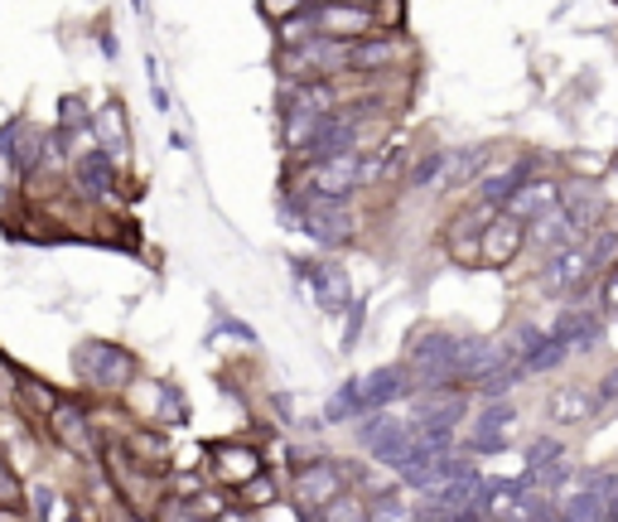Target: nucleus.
Wrapping results in <instances>:
<instances>
[{
  "label": "nucleus",
  "mask_w": 618,
  "mask_h": 522,
  "mask_svg": "<svg viewBox=\"0 0 618 522\" xmlns=\"http://www.w3.org/2000/svg\"><path fill=\"white\" fill-rule=\"evenodd\" d=\"M411 392V373L407 368H377V373H363L353 383H343L339 392L329 397L324 416L329 421H353V416H367V411H381L391 406L397 397Z\"/></svg>",
  "instance_id": "nucleus-1"
},
{
  "label": "nucleus",
  "mask_w": 618,
  "mask_h": 522,
  "mask_svg": "<svg viewBox=\"0 0 618 522\" xmlns=\"http://www.w3.org/2000/svg\"><path fill=\"white\" fill-rule=\"evenodd\" d=\"M363 446L373 450V460L401 470V464L411 460V450H415V421L411 416H391V411L381 406V411H373V421L363 426Z\"/></svg>",
  "instance_id": "nucleus-2"
},
{
  "label": "nucleus",
  "mask_w": 618,
  "mask_h": 522,
  "mask_svg": "<svg viewBox=\"0 0 618 522\" xmlns=\"http://www.w3.org/2000/svg\"><path fill=\"white\" fill-rule=\"evenodd\" d=\"M73 363H77V373H83V383L102 387V392H121V387L131 383V373H136L131 353L117 349V343H102V339L83 343V349L73 353Z\"/></svg>",
  "instance_id": "nucleus-3"
},
{
  "label": "nucleus",
  "mask_w": 618,
  "mask_h": 522,
  "mask_svg": "<svg viewBox=\"0 0 618 522\" xmlns=\"http://www.w3.org/2000/svg\"><path fill=\"white\" fill-rule=\"evenodd\" d=\"M300 228H305L314 242H324V247H339V242H348V232H353V214H348L343 198L305 194V204H300Z\"/></svg>",
  "instance_id": "nucleus-4"
},
{
  "label": "nucleus",
  "mask_w": 618,
  "mask_h": 522,
  "mask_svg": "<svg viewBox=\"0 0 618 522\" xmlns=\"http://www.w3.org/2000/svg\"><path fill=\"white\" fill-rule=\"evenodd\" d=\"M286 69L295 77H329L334 69H348V39L310 35L300 49H286Z\"/></svg>",
  "instance_id": "nucleus-5"
},
{
  "label": "nucleus",
  "mask_w": 618,
  "mask_h": 522,
  "mask_svg": "<svg viewBox=\"0 0 618 522\" xmlns=\"http://www.w3.org/2000/svg\"><path fill=\"white\" fill-rule=\"evenodd\" d=\"M343 494V470L334 460H310L295 470V498H300V513L319 518L324 503H334V498Z\"/></svg>",
  "instance_id": "nucleus-6"
},
{
  "label": "nucleus",
  "mask_w": 618,
  "mask_h": 522,
  "mask_svg": "<svg viewBox=\"0 0 618 522\" xmlns=\"http://www.w3.org/2000/svg\"><path fill=\"white\" fill-rule=\"evenodd\" d=\"M358 184V155L353 150H339V155H324V160H310V174H305V194H319V198H348Z\"/></svg>",
  "instance_id": "nucleus-7"
},
{
  "label": "nucleus",
  "mask_w": 618,
  "mask_h": 522,
  "mask_svg": "<svg viewBox=\"0 0 618 522\" xmlns=\"http://www.w3.org/2000/svg\"><path fill=\"white\" fill-rule=\"evenodd\" d=\"M522 242H526V218H517V214L488 218L483 232H478V257L502 266V262H512L517 252H522Z\"/></svg>",
  "instance_id": "nucleus-8"
},
{
  "label": "nucleus",
  "mask_w": 618,
  "mask_h": 522,
  "mask_svg": "<svg viewBox=\"0 0 618 522\" xmlns=\"http://www.w3.org/2000/svg\"><path fill=\"white\" fill-rule=\"evenodd\" d=\"M415 430H455L459 421H464V397L455 392V387H425V397L415 402L411 411Z\"/></svg>",
  "instance_id": "nucleus-9"
},
{
  "label": "nucleus",
  "mask_w": 618,
  "mask_h": 522,
  "mask_svg": "<svg viewBox=\"0 0 618 522\" xmlns=\"http://www.w3.org/2000/svg\"><path fill=\"white\" fill-rule=\"evenodd\" d=\"M314 29L334 39H358L373 29V10L367 5H348V0H329V5H314Z\"/></svg>",
  "instance_id": "nucleus-10"
},
{
  "label": "nucleus",
  "mask_w": 618,
  "mask_h": 522,
  "mask_svg": "<svg viewBox=\"0 0 618 522\" xmlns=\"http://www.w3.org/2000/svg\"><path fill=\"white\" fill-rule=\"evenodd\" d=\"M305 286L324 309H348V300H353V281H348V271L339 262H310L305 266Z\"/></svg>",
  "instance_id": "nucleus-11"
},
{
  "label": "nucleus",
  "mask_w": 618,
  "mask_h": 522,
  "mask_svg": "<svg viewBox=\"0 0 618 522\" xmlns=\"http://www.w3.org/2000/svg\"><path fill=\"white\" fill-rule=\"evenodd\" d=\"M334 102H339V93H334L329 77H300V83L286 87V97H280V112H310V117H329Z\"/></svg>",
  "instance_id": "nucleus-12"
},
{
  "label": "nucleus",
  "mask_w": 618,
  "mask_h": 522,
  "mask_svg": "<svg viewBox=\"0 0 618 522\" xmlns=\"http://www.w3.org/2000/svg\"><path fill=\"white\" fill-rule=\"evenodd\" d=\"M49 426H53V436L63 440V450H73V454H93L97 450V440H93V426H87V416H83V406H73V402H53L49 411Z\"/></svg>",
  "instance_id": "nucleus-13"
},
{
  "label": "nucleus",
  "mask_w": 618,
  "mask_h": 522,
  "mask_svg": "<svg viewBox=\"0 0 618 522\" xmlns=\"http://www.w3.org/2000/svg\"><path fill=\"white\" fill-rule=\"evenodd\" d=\"M111 180H117V160H111V150H87V155H77V165H73V184H77V194H87V198H107L111 194Z\"/></svg>",
  "instance_id": "nucleus-14"
},
{
  "label": "nucleus",
  "mask_w": 618,
  "mask_h": 522,
  "mask_svg": "<svg viewBox=\"0 0 618 522\" xmlns=\"http://www.w3.org/2000/svg\"><path fill=\"white\" fill-rule=\"evenodd\" d=\"M556 204H560V184L556 180H522L502 208L517 214V218H536V214H546V208H556Z\"/></svg>",
  "instance_id": "nucleus-15"
},
{
  "label": "nucleus",
  "mask_w": 618,
  "mask_h": 522,
  "mask_svg": "<svg viewBox=\"0 0 618 522\" xmlns=\"http://www.w3.org/2000/svg\"><path fill=\"white\" fill-rule=\"evenodd\" d=\"M584 271H590V257H584L575 242L550 247V257H546V286H550V291H570V286H580Z\"/></svg>",
  "instance_id": "nucleus-16"
},
{
  "label": "nucleus",
  "mask_w": 618,
  "mask_h": 522,
  "mask_svg": "<svg viewBox=\"0 0 618 522\" xmlns=\"http://www.w3.org/2000/svg\"><path fill=\"white\" fill-rule=\"evenodd\" d=\"M560 214H566V223L575 228V238L580 232H590L594 223H599V194H594V189H584V184H575V189H560Z\"/></svg>",
  "instance_id": "nucleus-17"
},
{
  "label": "nucleus",
  "mask_w": 618,
  "mask_h": 522,
  "mask_svg": "<svg viewBox=\"0 0 618 522\" xmlns=\"http://www.w3.org/2000/svg\"><path fill=\"white\" fill-rule=\"evenodd\" d=\"M391 63H397V44L391 39H367V35L348 39V69L381 73V69H391Z\"/></svg>",
  "instance_id": "nucleus-18"
},
{
  "label": "nucleus",
  "mask_w": 618,
  "mask_h": 522,
  "mask_svg": "<svg viewBox=\"0 0 618 522\" xmlns=\"http://www.w3.org/2000/svg\"><path fill=\"white\" fill-rule=\"evenodd\" d=\"M213 470H218V479L222 484H246L256 470H262V454L256 450H246V446H222V450H213Z\"/></svg>",
  "instance_id": "nucleus-19"
},
{
  "label": "nucleus",
  "mask_w": 618,
  "mask_h": 522,
  "mask_svg": "<svg viewBox=\"0 0 618 522\" xmlns=\"http://www.w3.org/2000/svg\"><path fill=\"white\" fill-rule=\"evenodd\" d=\"M508 426H512V406L508 402L488 406V411H483V421H478V430H474V440H469V450H474V454H498Z\"/></svg>",
  "instance_id": "nucleus-20"
},
{
  "label": "nucleus",
  "mask_w": 618,
  "mask_h": 522,
  "mask_svg": "<svg viewBox=\"0 0 618 522\" xmlns=\"http://www.w3.org/2000/svg\"><path fill=\"white\" fill-rule=\"evenodd\" d=\"M594 411H599V402H594L590 392H580V387H560V392L550 397V416H556L560 426H580Z\"/></svg>",
  "instance_id": "nucleus-21"
},
{
  "label": "nucleus",
  "mask_w": 618,
  "mask_h": 522,
  "mask_svg": "<svg viewBox=\"0 0 618 522\" xmlns=\"http://www.w3.org/2000/svg\"><path fill=\"white\" fill-rule=\"evenodd\" d=\"M594 335H599V319H594L590 309H566V315L556 319V339L560 343H580V349H590Z\"/></svg>",
  "instance_id": "nucleus-22"
},
{
  "label": "nucleus",
  "mask_w": 618,
  "mask_h": 522,
  "mask_svg": "<svg viewBox=\"0 0 618 522\" xmlns=\"http://www.w3.org/2000/svg\"><path fill=\"white\" fill-rule=\"evenodd\" d=\"M566 353H570V343H560L556 335L542 339L532 353H522V373H546V368H556V363H566Z\"/></svg>",
  "instance_id": "nucleus-23"
},
{
  "label": "nucleus",
  "mask_w": 618,
  "mask_h": 522,
  "mask_svg": "<svg viewBox=\"0 0 618 522\" xmlns=\"http://www.w3.org/2000/svg\"><path fill=\"white\" fill-rule=\"evenodd\" d=\"M276 35H280V49H300L310 35H319V29H314V10H310V15H305V10H295V15L276 20Z\"/></svg>",
  "instance_id": "nucleus-24"
},
{
  "label": "nucleus",
  "mask_w": 618,
  "mask_h": 522,
  "mask_svg": "<svg viewBox=\"0 0 618 522\" xmlns=\"http://www.w3.org/2000/svg\"><path fill=\"white\" fill-rule=\"evenodd\" d=\"M526 180V165H512V170H502V174H493V180H483V204L488 208H498V204H508L512 198V189Z\"/></svg>",
  "instance_id": "nucleus-25"
},
{
  "label": "nucleus",
  "mask_w": 618,
  "mask_h": 522,
  "mask_svg": "<svg viewBox=\"0 0 618 522\" xmlns=\"http://www.w3.org/2000/svg\"><path fill=\"white\" fill-rule=\"evenodd\" d=\"M566 518H584V522H599V518H614V508L604 503V494H594V488H584L566 503Z\"/></svg>",
  "instance_id": "nucleus-26"
},
{
  "label": "nucleus",
  "mask_w": 618,
  "mask_h": 522,
  "mask_svg": "<svg viewBox=\"0 0 618 522\" xmlns=\"http://www.w3.org/2000/svg\"><path fill=\"white\" fill-rule=\"evenodd\" d=\"M15 184H20V165H15V155L0 146V208H10V198H15Z\"/></svg>",
  "instance_id": "nucleus-27"
},
{
  "label": "nucleus",
  "mask_w": 618,
  "mask_h": 522,
  "mask_svg": "<svg viewBox=\"0 0 618 522\" xmlns=\"http://www.w3.org/2000/svg\"><path fill=\"white\" fill-rule=\"evenodd\" d=\"M97 141H102V150L121 146V112L117 107H102V112H97Z\"/></svg>",
  "instance_id": "nucleus-28"
},
{
  "label": "nucleus",
  "mask_w": 618,
  "mask_h": 522,
  "mask_svg": "<svg viewBox=\"0 0 618 522\" xmlns=\"http://www.w3.org/2000/svg\"><path fill=\"white\" fill-rule=\"evenodd\" d=\"M440 174H445V150H435V155H425V160L411 170V184H415V189H425V184L440 180Z\"/></svg>",
  "instance_id": "nucleus-29"
},
{
  "label": "nucleus",
  "mask_w": 618,
  "mask_h": 522,
  "mask_svg": "<svg viewBox=\"0 0 618 522\" xmlns=\"http://www.w3.org/2000/svg\"><path fill=\"white\" fill-rule=\"evenodd\" d=\"M560 440H532V450H526V470H546V464L560 460Z\"/></svg>",
  "instance_id": "nucleus-30"
},
{
  "label": "nucleus",
  "mask_w": 618,
  "mask_h": 522,
  "mask_svg": "<svg viewBox=\"0 0 618 522\" xmlns=\"http://www.w3.org/2000/svg\"><path fill=\"white\" fill-rule=\"evenodd\" d=\"M238 488H242V498H246V503H266V498H276V494H280L276 479H266L262 470H256L246 484H238Z\"/></svg>",
  "instance_id": "nucleus-31"
},
{
  "label": "nucleus",
  "mask_w": 618,
  "mask_h": 522,
  "mask_svg": "<svg viewBox=\"0 0 618 522\" xmlns=\"http://www.w3.org/2000/svg\"><path fill=\"white\" fill-rule=\"evenodd\" d=\"M614 252H618V238H614V232H599V238L590 242V252H584V257H590V271H594V266H609Z\"/></svg>",
  "instance_id": "nucleus-32"
},
{
  "label": "nucleus",
  "mask_w": 618,
  "mask_h": 522,
  "mask_svg": "<svg viewBox=\"0 0 618 522\" xmlns=\"http://www.w3.org/2000/svg\"><path fill=\"white\" fill-rule=\"evenodd\" d=\"M367 518H373V522H381V518H411V508L397 503L391 494H381V498H373V503H367Z\"/></svg>",
  "instance_id": "nucleus-33"
},
{
  "label": "nucleus",
  "mask_w": 618,
  "mask_h": 522,
  "mask_svg": "<svg viewBox=\"0 0 618 522\" xmlns=\"http://www.w3.org/2000/svg\"><path fill=\"white\" fill-rule=\"evenodd\" d=\"M59 126H63V131L87 126V112H83V102H77V97H63V117H59Z\"/></svg>",
  "instance_id": "nucleus-34"
},
{
  "label": "nucleus",
  "mask_w": 618,
  "mask_h": 522,
  "mask_svg": "<svg viewBox=\"0 0 618 522\" xmlns=\"http://www.w3.org/2000/svg\"><path fill=\"white\" fill-rule=\"evenodd\" d=\"M590 488L594 494H604V503L618 513V474H599V479H590Z\"/></svg>",
  "instance_id": "nucleus-35"
},
{
  "label": "nucleus",
  "mask_w": 618,
  "mask_h": 522,
  "mask_svg": "<svg viewBox=\"0 0 618 522\" xmlns=\"http://www.w3.org/2000/svg\"><path fill=\"white\" fill-rule=\"evenodd\" d=\"M262 10L271 20H286V15H295V10H305V0H262Z\"/></svg>",
  "instance_id": "nucleus-36"
},
{
  "label": "nucleus",
  "mask_w": 618,
  "mask_h": 522,
  "mask_svg": "<svg viewBox=\"0 0 618 522\" xmlns=\"http://www.w3.org/2000/svg\"><path fill=\"white\" fill-rule=\"evenodd\" d=\"M594 402H599V406H618V368L599 383V397H594Z\"/></svg>",
  "instance_id": "nucleus-37"
},
{
  "label": "nucleus",
  "mask_w": 618,
  "mask_h": 522,
  "mask_svg": "<svg viewBox=\"0 0 618 522\" xmlns=\"http://www.w3.org/2000/svg\"><path fill=\"white\" fill-rule=\"evenodd\" d=\"M15 494H20L15 479H10V470H5V464H0V498H5V503H10V498H15Z\"/></svg>",
  "instance_id": "nucleus-38"
},
{
  "label": "nucleus",
  "mask_w": 618,
  "mask_h": 522,
  "mask_svg": "<svg viewBox=\"0 0 618 522\" xmlns=\"http://www.w3.org/2000/svg\"><path fill=\"white\" fill-rule=\"evenodd\" d=\"M310 5H329V0H310Z\"/></svg>",
  "instance_id": "nucleus-39"
},
{
  "label": "nucleus",
  "mask_w": 618,
  "mask_h": 522,
  "mask_svg": "<svg viewBox=\"0 0 618 522\" xmlns=\"http://www.w3.org/2000/svg\"><path fill=\"white\" fill-rule=\"evenodd\" d=\"M358 5H373V0H358Z\"/></svg>",
  "instance_id": "nucleus-40"
}]
</instances>
